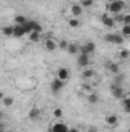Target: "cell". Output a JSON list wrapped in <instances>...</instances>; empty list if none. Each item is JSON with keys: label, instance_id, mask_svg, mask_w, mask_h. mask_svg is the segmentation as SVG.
Instances as JSON below:
<instances>
[{"label": "cell", "instance_id": "obj_5", "mask_svg": "<svg viewBox=\"0 0 130 132\" xmlns=\"http://www.w3.org/2000/svg\"><path fill=\"white\" fill-rule=\"evenodd\" d=\"M110 91H112V95L115 97V98H123L124 97V88L123 86H119V85H112V88H110Z\"/></svg>", "mask_w": 130, "mask_h": 132}, {"label": "cell", "instance_id": "obj_25", "mask_svg": "<svg viewBox=\"0 0 130 132\" xmlns=\"http://www.w3.org/2000/svg\"><path fill=\"white\" fill-rule=\"evenodd\" d=\"M2 103H3L5 106H12V104H14V98H12V97H3V98H2Z\"/></svg>", "mask_w": 130, "mask_h": 132}, {"label": "cell", "instance_id": "obj_7", "mask_svg": "<svg viewBox=\"0 0 130 132\" xmlns=\"http://www.w3.org/2000/svg\"><path fill=\"white\" fill-rule=\"evenodd\" d=\"M69 77H70V71L67 68H60L58 69V72H57V78L58 80L66 81V80H69Z\"/></svg>", "mask_w": 130, "mask_h": 132}, {"label": "cell", "instance_id": "obj_9", "mask_svg": "<svg viewBox=\"0 0 130 132\" xmlns=\"http://www.w3.org/2000/svg\"><path fill=\"white\" fill-rule=\"evenodd\" d=\"M89 65H90V55L78 54V66H81V68H87Z\"/></svg>", "mask_w": 130, "mask_h": 132}, {"label": "cell", "instance_id": "obj_35", "mask_svg": "<svg viewBox=\"0 0 130 132\" xmlns=\"http://www.w3.org/2000/svg\"><path fill=\"white\" fill-rule=\"evenodd\" d=\"M87 132H98V131H97V129H94V128H90V129H89Z\"/></svg>", "mask_w": 130, "mask_h": 132}, {"label": "cell", "instance_id": "obj_10", "mask_svg": "<svg viewBox=\"0 0 130 132\" xmlns=\"http://www.w3.org/2000/svg\"><path fill=\"white\" fill-rule=\"evenodd\" d=\"M58 46H57V40H54V38H51V37H48V38H44V49H48V51H55Z\"/></svg>", "mask_w": 130, "mask_h": 132}, {"label": "cell", "instance_id": "obj_33", "mask_svg": "<svg viewBox=\"0 0 130 132\" xmlns=\"http://www.w3.org/2000/svg\"><path fill=\"white\" fill-rule=\"evenodd\" d=\"M123 23H124V25H130V15L129 14H124V17H123Z\"/></svg>", "mask_w": 130, "mask_h": 132}, {"label": "cell", "instance_id": "obj_11", "mask_svg": "<svg viewBox=\"0 0 130 132\" xmlns=\"http://www.w3.org/2000/svg\"><path fill=\"white\" fill-rule=\"evenodd\" d=\"M101 23H103L106 28H113V26H115V22H113V19H112L110 15H107V14L101 15Z\"/></svg>", "mask_w": 130, "mask_h": 132}, {"label": "cell", "instance_id": "obj_32", "mask_svg": "<svg viewBox=\"0 0 130 132\" xmlns=\"http://www.w3.org/2000/svg\"><path fill=\"white\" fill-rule=\"evenodd\" d=\"M54 117H55V118H60V117H63V109H60V108L54 109Z\"/></svg>", "mask_w": 130, "mask_h": 132}, {"label": "cell", "instance_id": "obj_29", "mask_svg": "<svg viewBox=\"0 0 130 132\" xmlns=\"http://www.w3.org/2000/svg\"><path fill=\"white\" fill-rule=\"evenodd\" d=\"M129 55H130L129 49H123V51H119V57H121L123 60H127V59H129Z\"/></svg>", "mask_w": 130, "mask_h": 132}, {"label": "cell", "instance_id": "obj_36", "mask_svg": "<svg viewBox=\"0 0 130 132\" xmlns=\"http://www.w3.org/2000/svg\"><path fill=\"white\" fill-rule=\"evenodd\" d=\"M0 129H5V125H3L2 121H0Z\"/></svg>", "mask_w": 130, "mask_h": 132}, {"label": "cell", "instance_id": "obj_8", "mask_svg": "<svg viewBox=\"0 0 130 132\" xmlns=\"http://www.w3.org/2000/svg\"><path fill=\"white\" fill-rule=\"evenodd\" d=\"M70 14H72L73 17H81V15H83V8H81V5H80V3H72V5H70Z\"/></svg>", "mask_w": 130, "mask_h": 132}, {"label": "cell", "instance_id": "obj_3", "mask_svg": "<svg viewBox=\"0 0 130 132\" xmlns=\"http://www.w3.org/2000/svg\"><path fill=\"white\" fill-rule=\"evenodd\" d=\"M95 49H97V46H95V43H94V42H86L84 45L78 46V54L90 55V54H94V52H95Z\"/></svg>", "mask_w": 130, "mask_h": 132}, {"label": "cell", "instance_id": "obj_40", "mask_svg": "<svg viewBox=\"0 0 130 132\" xmlns=\"http://www.w3.org/2000/svg\"><path fill=\"white\" fill-rule=\"evenodd\" d=\"M0 29H2V25H0Z\"/></svg>", "mask_w": 130, "mask_h": 132}, {"label": "cell", "instance_id": "obj_17", "mask_svg": "<svg viewBox=\"0 0 130 132\" xmlns=\"http://www.w3.org/2000/svg\"><path fill=\"white\" fill-rule=\"evenodd\" d=\"M92 77H95V71L90 68H86L83 71V78H92Z\"/></svg>", "mask_w": 130, "mask_h": 132}, {"label": "cell", "instance_id": "obj_1", "mask_svg": "<svg viewBox=\"0 0 130 132\" xmlns=\"http://www.w3.org/2000/svg\"><path fill=\"white\" fill-rule=\"evenodd\" d=\"M23 26V29H25V32L29 34V32H38L41 34V31H43V26L38 23V22H35V20H28L25 25H22Z\"/></svg>", "mask_w": 130, "mask_h": 132}, {"label": "cell", "instance_id": "obj_12", "mask_svg": "<svg viewBox=\"0 0 130 132\" xmlns=\"http://www.w3.org/2000/svg\"><path fill=\"white\" fill-rule=\"evenodd\" d=\"M118 121H119V118H118L116 114H109V115L106 117V123H107L109 126H116Z\"/></svg>", "mask_w": 130, "mask_h": 132}, {"label": "cell", "instance_id": "obj_4", "mask_svg": "<svg viewBox=\"0 0 130 132\" xmlns=\"http://www.w3.org/2000/svg\"><path fill=\"white\" fill-rule=\"evenodd\" d=\"M104 40L109 42V43H113V45H121V43H124V37H123L121 34H118V32L104 35Z\"/></svg>", "mask_w": 130, "mask_h": 132}, {"label": "cell", "instance_id": "obj_22", "mask_svg": "<svg viewBox=\"0 0 130 132\" xmlns=\"http://www.w3.org/2000/svg\"><path fill=\"white\" fill-rule=\"evenodd\" d=\"M87 100H89V103H92V104H97L98 101H99V97H98L95 92H92V94H89Z\"/></svg>", "mask_w": 130, "mask_h": 132}, {"label": "cell", "instance_id": "obj_19", "mask_svg": "<svg viewBox=\"0 0 130 132\" xmlns=\"http://www.w3.org/2000/svg\"><path fill=\"white\" fill-rule=\"evenodd\" d=\"M107 68H109L115 75H116V74H119V71H121V69H119V66H118V63H112V62H110V63H107Z\"/></svg>", "mask_w": 130, "mask_h": 132}, {"label": "cell", "instance_id": "obj_21", "mask_svg": "<svg viewBox=\"0 0 130 132\" xmlns=\"http://www.w3.org/2000/svg\"><path fill=\"white\" fill-rule=\"evenodd\" d=\"M81 25V22L77 19V17H72V19H69V26L70 28H78Z\"/></svg>", "mask_w": 130, "mask_h": 132}, {"label": "cell", "instance_id": "obj_34", "mask_svg": "<svg viewBox=\"0 0 130 132\" xmlns=\"http://www.w3.org/2000/svg\"><path fill=\"white\" fill-rule=\"evenodd\" d=\"M67 132H80V131H78L77 128H70V129H69V131H67Z\"/></svg>", "mask_w": 130, "mask_h": 132}, {"label": "cell", "instance_id": "obj_31", "mask_svg": "<svg viewBox=\"0 0 130 132\" xmlns=\"http://www.w3.org/2000/svg\"><path fill=\"white\" fill-rule=\"evenodd\" d=\"M123 17H124V14H121V12H119V14H113V17H112V19H113V22L116 23V22H123Z\"/></svg>", "mask_w": 130, "mask_h": 132}, {"label": "cell", "instance_id": "obj_2", "mask_svg": "<svg viewBox=\"0 0 130 132\" xmlns=\"http://www.w3.org/2000/svg\"><path fill=\"white\" fill-rule=\"evenodd\" d=\"M124 6H126V3H124L123 0H112V2L109 3L107 9H109L112 14H119V12L124 9Z\"/></svg>", "mask_w": 130, "mask_h": 132}, {"label": "cell", "instance_id": "obj_28", "mask_svg": "<svg viewBox=\"0 0 130 132\" xmlns=\"http://www.w3.org/2000/svg\"><path fill=\"white\" fill-rule=\"evenodd\" d=\"M67 45H69V42L64 40V38H63V40H60V42H57V46H58L60 49H66V48H67Z\"/></svg>", "mask_w": 130, "mask_h": 132}, {"label": "cell", "instance_id": "obj_18", "mask_svg": "<svg viewBox=\"0 0 130 132\" xmlns=\"http://www.w3.org/2000/svg\"><path fill=\"white\" fill-rule=\"evenodd\" d=\"M0 31L3 32V35H6V37H11V35L14 34V26H3Z\"/></svg>", "mask_w": 130, "mask_h": 132}, {"label": "cell", "instance_id": "obj_6", "mask_svg": "<svg viewBox=\"0 0 130 132\" xmlns=\"http://www.w3.org/2000/svg\"><path fill=\"white\" fill-rule=\"evenodd\" d=\"M63 88H64V81H61V80H58V78H54V80H52V83H51V91H52L54 94L60 92Z\"/></svg>", "mask_w": 130, "mask_h": 132}, {"label": "cell", "instance_id": "obj_20", "mask_svg": "<svg viewBox=\"0 0 130 132\" xmlns=\"http://www.w3.org/2000/svg\"><path fill=\"white\" fill-rule=\"evenodd\" d=\"M14 20H15V25H25V23L28 22V19H26L25 15H20V14H18V15H15V17H14Z\"/></svg>", "mask_w": 130, "mask_h": 132}, {"label": "cell", "instance_id": "obj_37", "mask_svg": "<svg viewBox=\"0 0 130 132\" xmlns=\"http://www.w3.org/2000/svg\"><path fill=\"white\" fill-rule=\"evenodd\" d=\"M3 97H5V94H3V92H2V91H0V100L3 98Z\"/></svg>", "mask_w": 130, "mask_h": 132}, {"label": "cell", "instance_id": "obj_39", "mask_svg": "<svg viewBox=\"0 0 130 132\" xmlns=\"http://www.w3.org/2000/svg\"><path fill=\"white\" fill-rule=\"evenodd\" d=\"M0 132H5V129H0Z\"/></svg>", "mask_w": 130, "mask_h": 132}, {"label": "cell", "instance_id": "obj_23", "mask_svg": "<svg viewBox=\"0 0 130 132\" xmlns=\"http://www.w3.org/2000/svg\"><path fill=\"white\" fill-rule=\"evenodd\" d=\"M121 35H123L124 38L130 37V25H124V26H123V29H121Z\"/></svg>", "mask_w": 130, "mask_h": 132}, {"label": "cell", "instance_id": "obj_15", "mask_svg": "<svg viewBox=\"0 0 130 132\" xmlns=\"http://www.w3.org/2000/svg\"><path fill=\"white\" fill-rule=\"evenodd\" d=\"M78 46H80V45H77V43H69L67 48H66V51H67L70 55H77V54H78Z\"/></svg>", "mask_w": 130, "mask_h": 132}, {"label": "cell", "instance_id": "obj_14", "mask_svg": "<svg viewBox=\"0 0 130 132\" xmlns=\"http://www.w3.org/2000/svg\"><path fill=\"white\" fill-rule=\"evenodd\" d=\"M12 35L17 37V38H22L23 35H26V32H25V29H23L22 25H15V26H14V34H12Z\"/></svg>", "mask_w": 130, "mask_h": 132}, {"label": "cell", "instance_id": "obj_13", "mask_svg": "<svg viewBox=\"0 0 130 132\" xmlns=\"http://www.w3.org/2000/svg\"><path fill=\"white\" fill-rule=\"evenodd\" d=\"M67 131H69V128L66 126L64 123H55L51 128V132H67Z\"/></svg>", "mask_w": 130, "mask_h": 132}, {"label": "cell", "instance_id": "obj_16", "mask_svg": "<svg viewBox=\"0 0 130 132\" xmlns=\"http://www.w3.org/2000/svg\"><path fill=\"white\" fill-rule=\"evenodd\" d=\"M28 117H29L31 120H37V118L40 117V109H38V108H32V109L28 112Z\"/></svg>", "mask_w": 130, "mask_h": 132}, {"label": "cell", "instance_id": "obj_24", "mask_svg": "<svg viewBox=\"0 0 130 132\" xmlns=\"http://www.w3.org/2000/svg\"><path fill=\"white\" fill-rule=\"evenodd\" d=\"M29 40H31L32 43L40 42V34H38V32H29Z\"/></svg>", "mask_w": 130, "mask_h": 132}, {"label": "cell", "instance_id": "obj_27", "mask_svg": "<svg viewBox=\"0 0 130 132\" xmlns=\"http://www.w3.org/2000/svg\"><path fill=\"white\" fill-rule=\"evenodd\" d=\"M123 80H124V77H123L121 74H116V77H115V81H113V85H119V86H123Z\"/></svg>", "mask_w": 130, "mask_h": 132}, {"label": "cell", "instance_id": "obj_30", "mask_svg": "<svg viewBox=\"0 0 130 132\" xmlns=\"http://www.w3.org/2000/svg\"><path fill=\"white\" fill-rule=\"evenodd\" d=\"M123 106H124L126 112H129V111H130V100L127 98V97H124V98H123Z\"/></svg>", "mask_w": 130, "mask_h": 132}, {"label": "cell", "instance_id": "obj_38", "mask_svg": "<svg viewBox=\"0 0 130 132\" xmlns=\"http://www.w3.org/2000/svg\"><path fill=\"white\" fill-rule=\"evenodd\" d=\"M2 118H3V112H0V120H2Z\"/></svg>", "mask_w": 130, "mask_h": 132}, {"label": "cell", "instance_id": "obj_26", "mask_svg": "<svg viewBox=\"0 0 130 132\" xmlns=\"http://www.w3.org/2000/svg\"><path fill=\"white\" fill-rule=\"evenodd\" d=\"M80 5H81V8H83V9H84V8H90V6L94 5V0H81V3H80Z\"/></svg>", "mask_w": 130, "mask_h": 132}]
</instances>
